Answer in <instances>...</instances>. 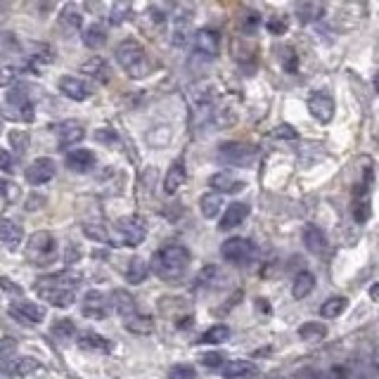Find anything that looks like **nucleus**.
<instances>
[{"label":"nucleus","mask_w":379,"mask_h":379,"mask_svg":"<svg viewBox=\"0 0 379 379\" xmlns=\"http://www.w3.org/2000/svg\"><path fill=\"white\" fill-rule=\"evenodd\" d=\"M194 31L192 29V19H190L187 12H181L176 15L174 19V29H171V43H174L176 48H185L190 41H194Z\"/></svg>","instance_id":"obj_13"},{"label":"nucleus","mask_w":379,"mask_h":379,"mask_svg":"<svg viewBox=\"0 0 379 379\" xmlns=\"http://www.w3.org/2000/svg\"><path fill=\"white\" fill-rule=\"evenodd\" d=\"M221 254L228 264L247 266L256 259V247L252 239H247V237H232V239H225V242H223Z\"/></svg>","instance_id":"obj_4"},{"label":"nucleus","mask_w":379,"mask_h":379,"mask_svg":"<svg viewBox=\"0 0 379 379\" xmlns=\"http://www.w3.org/2000/svg\"><path fill=\"white\" fill-rule=\"evenodd\" d=\"M0 379H12V375H10V372L5 370L3 365H0Z\"/></svg>","instance_id":"obj_53"},{"label":"nucleus","mask_w":379,"mask_h":379,"mask_svg":"<svg viewBox=\"0 0 379 379\" xmlns=\"http://www.w3.org/2000/svg\"><path fill=\"white\" fill-rule=\"evenodd\" d=\"M59 91L66 95L69 100H76V102H83V100L91 98V86L86 81L79 79V76H62L59 79Z\"/></svg>","instance_id":"obj_16"},{"label":"nucleus","mask_w":379,"mask_h":379,"mask_svg":"<svg viewBox=\"0 0 379 379\" xmlns=\"http://www.w3.org/2000/svg\"><path fill=\"white\" fill-rule=\"evenodd\" d=\"M83 232H86V237L95 239V242L114 244V237L109 235V228H104L102 223H86V225H83Z\"/></svg>","instance_id":"obj_35"},{"label":"nucleus","mask_w":379,"mask_h":379,"mask_svg":"<svg viewBox=\"0 0 379 379\" xmlns=\"http://www.w3.org/2000/svg\"><path fill=\"white\" fill-rule=\"evenodd\" d=\"M219 159L228 166H252L256 149L244 142H223L219 147Z\"/></svg>","instance_id":"obj_7"},{"label":"nucleus","mask_w":379,"mask_h":379,"mask_svg":"<svg viewBox=\"0 0 379 379\" xmlns=\"http://www.w3.org/2000/svg\"><path fill=\"white\" fill-rule=\"evenodd\" d=\"M10 145H12L17 152H26V149H29V133L26 131H12L10 133Z\"/></svg>","instance_id":"obj_43"},{"label":"nucleus","mask_w":379,"mask_h":379,"mask_svg":"<svg viewBox=\"0 0 379 379\" xmlns=\"http://www.w3.org/2000/svg\"><path fill=\"white\" fill-rule=\"evenodd\" d=\"M17 46H19V43H17L15 33H10V31H0V55L10 53V50H15Z\"/></svg>","instance_id":"obj_46"},{"label":"nucleus","mask_w":379,"mask_h":379,"mask_svg":"<svg viewBox=\"0 0 379 379\" xmlns=\"http://www.w3.org/2000/svg\"><path fill=\"white\" fill-rule=\"evenodd\" d=\"M111 308H114L121 317H126V320L133 315H138L136 299H133V294H128L126 289H116V292H111Z\"/></svg>","instance_id":"obj_20"},{"label":"nucleus","mask_w":379,"mask_h":379,"mask_svg":"<svg viewBox=\"0 0 379 379\" xmlns=\"http://www.w3.org/2000/svg\"><path fill=\"white\" fill-rule=\"evenodd\" d=\"M219 33H216L214 29H199L197 33H194V55L197 57L206 59V62H211V59L219 55Z\"/></svg>","instance_id":"obj_8"},{"label":"nucleus","mask_w":379,"mask_h":379,"mask_svg":"<svg viewBox=\"0 0 379 379\" xmlns=\"http://www.w3.org/2000/svg\"><path fill=\"white\" fill-rule=\"evenodd\" d=\"M325 15V5L315 3V0H304L297 5V17L301 21H317Z\"/></svg>","instance_id":"obj_31"},{"label":"nucleus","mask_w":379,"mask_h":379,"mask_svg":"<svg viewBox=\"0 0 379 379\" xmlns=\"http://www.w3.org/2000/svg\"><path fill=\"white\" fill-rule=\"evenodd\" d=\"M375 91L379 93V71H377V74H375Z\"/></svg>","instance_id":"obj_54"},{"label":"nucleus","mask_w":379,"mask_h":379,"mask_svg":"<svg viewBox=\"0 0 379 379\" xmlns=\"http://www.w3.org/2000/svg\"><path fill=\"white\" fill-rule=\"evenodd\" d=\"M344 308H346V299H344V297H332V299H327L325 304L320 306V315L327 317V320H332V317L342 315Z\"/></svg>","instance_id":"obj_38"},{"label":"nucleus","mask_w":379,"mask_h":379,"mask_svg":"<svg viewBox=\"0 0 379 379\" xmlns=\"http://www.w3.org/2000/svg\"><path fill=\"white\" fill-rule=\"evenodd\" d=\"M57 254V242L50 232H33L26 244V256L36 264H50Z\"/></svg>","instance_id":"obj_6"},{"label":"nucleus","mask_w":379,"mask_h":379,"mask_svg":"<svg viewBox=\"0 0 379 379\" xmlns=\"http://www.w3.org/2000/svg\"><path fill=\"white\" fill-rule=\"evenodd\" d=\"M81 313L86 317H93V320H102V317H107L109 313V301L104 297L102 292H88L86 297H83V304H81Z\"/></svg>","instance_id":"obj_11"},{"label":"nucleus","mask_w":379,"mask_h":379,"mask_svg":"<svg viewBox=\"0 0 379 379\" xmlns=\"http://www.w3.org/2000/svg\"><path fill=\"white\" fill-rule=\"evenodd\" d=\"M79 282H81V275L79 272H71V270L53 272V275H43L36 280L38 287H64V289H74V292H76V287H79Z\"/></svg>","instance_id":"obj_17"},{"label":"nucleus","mask_w":379,"mask_h":379,"mask_svg":"<svg viewBox=\"0 0 379 379\" xmlns=\"http://www.w3.org/2000/svg\"><path fill=\"white\" fill-rule=\"evenodd\" d=\"M53 332H55V337H59V339H69V337H74L76 334V327H74V322L71 320H57L55 322V327H53Z\"/></svg>","instance_id":"obj_44"},{"label":"nucleus","mask_w":379,"mask_h":379,"mask_svg":"<svg viewBox=\"0 0 379 379\" xmlns=\"http://www.w3.org/2000/svg\"><path fill=\"white\" fill-rule=\"evenodd\" d=\"M36 294L38 299H43L46 304L57 306V308H69L76 299L74 289H64V287H38L36 284Z\"/></svg>","instance_id":"obj_12"},{"label":"nucleus","mask_w":379,"mask_h":379,"mask_svg":"<svg viewBox=\"0 0 379 379\" xmlns=\"http://www.w3.org/2000/svg\"><path fill=\"white\" fill-rule=\"evenodd\" d=\"M3 367L12 375V379H19V377H26V375H31V372H36L38 367H41V363H38L36 358H31V355H19V358L10 360V363Z\"/></svg>","instance_id":"obj_24"},{"label":"nucleus","mask_w":379,"mask_h":379,"mask_svg":"<svg viewBox=\"0 0 379 379\" xmlns=\"http://www.w3.org/2000/svg\"><path fill=\"white\" fill-rule=\"evenodd\" d=\"M10 190V183L8 181H0V194H8Z\"/></svg>","instance_id":"obj_52"},{"label":"nucleus","mask_w":379,"mask_h":379,"mask_svg":"<svg viewBox=\"0 0 379 379\" xmlns=\"http://www.w3.org/2000/svg\"><path fill=\"white\" fill-rule=\"evenodd\" d=\"M308 111L313 114L315 121L327 124L334 116V100L327 93H313L308 98Z\"/></svg>","instance_id":"obj_14"},{"label":"nucleus","mask_w":379,"mask_h":379,"mask_svg":"<svg viewBox=\"0 0 379 379\" xmlns=\"http://www.w3.org/2000/svg\"><path fill=\"white\" fill-rule=\"evenodd\" d=\"M59 24H62L64 29H69V31L81 29V24H83L81 10L76 8V5H66V8L62 10V15H59Z\"/></svg>","instance_id":"obj_33"},{"label":"nucleus","mask_w":379,"mask_h":379,"mask_svg":"<svg viewBox=\"0 0 379 379\" xmlns=\"http://www.w3.org/2000/svg\"><path fill=\"white\" fill-rule=\"evenodd\" d=\"M199 209H202L204 219H216L223 211V197L219 192H206L202 199H199Z\"/></svg>","instance_id":"obj_30"},{"label":"nucleus","mask_w":379,"mask_h":379,"mask_svg":"<svg viewBox=\"0 0 379 379\" xmlns=\"http://www.w3.org/2000/svg\"><path fill=\"white\" fill-rule=\"evenodd\" d=\"M116 242H121L124 247H138L147 237V221L142 216H124L116 221Z\"/></svg>","instance_id":"obj_3"},{"label":"nucleus","mask_w":379,"mask_h":379,"mask_svg":"<svg viewBox=\"0 0 379 379\" xmlns=\"http://www.w3.org/2000/svg\"><path fill=\"white\" fill-rule=\"evenodd\" d=\"M81 71L86 76H93V79H100V81H107V76H109V66L102 57H91L81 66Z\"/></svg>","instance_id":"obj_32"},{"label":"nucleus","mask_w":379,"mask_h":379,"mask_svg":"<svg viewBox=\"0 0 379 379\" xmlns=\"http://www.w3.org/2000/svg\"><path fill=\"white\" fill-rule=\"evenodd\" d=\"M313 287H315V277H313V272L301 270L299 275L294 277V284H292V294H294V299H306L311 292H313Z\"/></svg>","instance_id":"obj_29"},{"label":"nucleus","mask_w":379,"mask_h":379,"mask_svg":"<svg viewBox=\"0 0 379 379\" xmlns=\"http://www.w3.org/2000/svg\"><path fill=\"white\" fill-rule=\"evenodd\" d=\"M230 339V327L228 325H214L202 334V344H223Z\"/></svg>","instance_id":"obj_37"},{"label":"nucleus","mask_w":379,"mask_h":379,"mask_svg":"<svg viewBox=\"0 0 379 379\" xmlns=\"http://www.w3.org/2000/svg\"><path fill=\"white\" fill-rule=\"evenodd\" d=\"M304 244H306V249H308L311 254H325L327 237H325V232H322L320 228L311 223V225L304 228Z\"/></svg>","instance_id":"obj_23"},{"label":"nucleus","mask_w":379,"mask_h":379,"mask_svg":"<svg viewBox=\"0 0 379 379\" xmlns=\"http://www.w3.org/2000/svg\"><path fill=\"white\" fill-rule=\"evenodd\" d=\"M128 12H131V8H128L126 3L114 5V8H111V15H109V21H111V24H121V21L126 19Z\"/></svg>","instance_id":"obj_47"},{"label":"nucleus","mask_w":379,"mask_h":379,"mask_svg":"<svg viewBox=\"0 0 379 379\" xmlns=\"http://www.w3.org/2000/svg\"><path fill=\"white\" fill-rule=\"evenodd\" d=\"M275 136H277V138H282V140H297V128L282 124V126H277V128H275Z\"/></svg>","instance_id":"obj_49"},{"label":"nucleus","mask_w":379,"mask_h":379,"mask_svg":"<svg viewBox=\"0 0 379 379\" xmlns=\"http://www.w3.org/2000/svg\"><path fill=\"white\" fill-rule=\"evenodd\" d=\"M15 355H17L15 339H10V337L0 339V365H8L10 360H15Z\"/></svg>","instance_id":"obj_41"},{"label":"nucleus","mask_w":379,"mask_h":379,"mask_svg":"<svg viewBox=\"0 0 379 379\" xmlns=\"http://www.w3.org/2000/svg\"><path fill=\"white\" fill-rule=\"evenodd\" d=\"M126 330L133 332V334H152L154 322L149 315H133L126 320Z\"/></svg>","instance_id":"obj_36"},{"label":"nucleus","mask_w":379,"mask_h":379,"mask_svg":"<svg viewBox=\"0 0 379 379\" xmlns=\"http://www.w3.org/2000/svg\"><path fill=\"white\" fill-rule=\"evenodd\" d=\"M0 116L12 121H33V104L29 102V95L21 91H12L5 100V104L0 107Z\"/></svg>","instance_id":"obj_5"},{"label":"nucleus","mask_w":379,"mask_h":379,"mask_svg":"<svg viewBox=\"0 0 379 379\" xmlns=\"http://www.w3.org/2000/svg\"><path fill=\"white\" fill-rule=\"evenodd\" d=\"M223 379H252L259 375V367L249 360H228L221 370Z\"/></svg>","instance_id":"obj_18"},{"label":"nucleus","mask_w":379,"mask_h":379,"mask_svg":"<svg viewBox=\"0 0 379 379\" xmlns=\"http://www.w3.org/2000/svg\"><path fill=\"white\" fill-rule=\"evenodd\" d=\"M81 346L83 349H93V351H109L111 344L107 342L104 337H100V334H93V332H86L81 337Z\"/></svg>","instance_id":"obj_39"},{"label":"nucleus","mask_w":379,"mask_h":379,"mask_svg":"<svg viewBox=\"0 0 379 379\" xmlns=\"http://www.w3.org/2000/svg\"><path fill=\"white\" fill-rule=\"evenodd\" d=\"M19 79V66L12 62H0V88H8Z\"/></svg>","instance_id":"obj_40"},{"label":"nucleus","mask_w":379,"mask_h":379,"mask_svg":"<svg viewBox=\"0 0 379 379\" xmlns=\"http://www.w3.org/2000/svg\"><path fill=\"white\" fill-rule=\"evenodd\" d=\"M351 379H379V370L370 363V358H358L346 367Z\"/></svg>","instance_id":"obj_27"},{"label":"nucleus","mask_w":379,"mask_h":379,"mask_svg":"<svg viewBox=\"0 0 379 379\" xmlns=\"http://www.w3.org/2000/svg\"><path fill=\"white\" fill-rule=\"evenodd\" d=\"M24 239V230L10 219H0V242L10 249H17Z\"/></svg>","instance_id":"obj_22"},{"label":"nucleus","mask_w":379,"mask_h":379,"mask_svg":"<svg viewBox=\"0 0 379 379\" xmlns=\"http://www.w3.org/2000/svg\"><path fill=\"white\" fill-rule=\"evenodd\" d=\"M209 185L211 190H216V192H239V190L244 187L242 181H237L235 176L225 174V171H221V174H214L209 178Z\"/></svg>","instance_id":"obj_26"},{"label":"nucleus","mask_w":379,"mask_h":379,"mask_svg":"<svg viewBox=\"0 0 379 379\" xmlns=\"http://www.w3.org/2000/svg\"><path fill=\"white\" fill-rule=\"evenodd\" d=\"M185 178H187L185 161H183V159H176L174 164H171V169L166 171V178H164V192H166V194H176L178 190L183 187Z\"/></svg>","instance_id":"obj_19"},{"label":"nucleus","mask_w":379,"mask_h":379,"mask_svg":"<svg viewBox=\"0 0 379 379\" xmlns=\"http://www.w3.org/2000/svg\"><path fill=\"white\" fill-rule=\"evenodd\" d=\"M299 334L304 339H308V342H313V339H322L327 334V330L322 325H315V322H308V325H304L299 330Z\"/></svg>","instance_id":"obj_42"},{"label":"nucleus","mask_w":379,"mask_h":379,"mask_svg":"<svg viewBox=\"0 0 379 379\" xmlns=\"http://www.w3.org/2000/svg\"><path fill=\"white\" fill-rule=\"evenodd\" d=\"M149 272V266L145 264L142 259H131L128 261V268H126V280L131 284H140Z\"/></svg>","instance_id":"obj_34"},{"label":"nucleus","mask_w":379,"mask_h":379,"mask_svg":"<svg viewBox=\"0 0 379 379\" xmlns=\"http://www.w3.org/2000/svg\"><path fill=\"white\" fill-rule=\"evenodd\" d=\"M187 266H190V252L183 244H166L152 259V270L157 272V277L166 282L181 280L187 272Z\"/></svg>","instance_id":"obj_1"},{"label":"nucleus","mask_w":379,"mask_h":379,"mask_svg":"<svg viewBox=\"0 0 379 379\" xmlns=\"http://www.w3.org/2000/svg\"><path fill=\"white\" fill-rule=\"evenodd\" d=\"M268 31H272V33H284V21H280V19H270V21H268Z\"/></svg>","instance_id":"obj_51"},{"label":"nucleus","mask_w":379,"mask_h":379,"mask_svg":"<svg viewBox=\"0 0 379 379\" xmlns=\"http://www.w3.org/2000/svg\"><path fill=\"white\" fill-rule=\"evenodd\" d=\"M169 379H197V372L190 365H176L169 370Z\"/></svg>","instance_id":"obj_45"},{"label":"nucleus","mask_w":379,"mask_h":379,"mask_svg":"<svg viewBox=\"0 0 379 379\" xmlns=\"http://www.w3.org/2000/svg\"><path fill=\"white\" fill-rule=\"evenodd\" d=\"M10 315L15 320H21L24 325H38V322L46 320V308L41 304H33V301H17L10 306Z\"/></svg>","instance_id":"obj_9"},{"label":"nucleus","mask_w":379,"mask_h":379,"mask_svg":"<svg viewBox=\"0 0 379 379\" xmlns=\"http://www.w3.org/2000/svg\"><path fill=\"white\" fill-rule=\"evenodd\" d=\"M249 216V206L247 204H230L225 211H223V219H221V230H232L237 228L239 223Z\"/></svg>","instance_id":"obj_25"},{"label":"nucleus","mask_w":379,"mask_h":379,"mask_svg":"<svg viewBox=\"0 0 379 379\" xmlns=\"http://www.w3.org/2000/svg\"><path fill=\"white\" fill-rule=\"evenodd\" d=\"M55 171H57L55 161L48 159V157H41V159L33 161V164H29V169L24 171V176L31 185H46V183H50L55 178Z\"/></svg>","instance_id":"obj_10"},{"label":"nucleus","mask_w":379,"mask_h":379,"mask_svg":"<svg viewBox=\"0 0 379 379\" xmlns=\"http://www.w3.org/2000/svg\"><path fill=\"white\" fill-rule=\"evenodd\" d=\"M202 363L206 367H214V370H223V355L221 353H206V355H202Z\"/></svg>","instance_id":"obj_48"},{"label":"nucleus","mask_w":379,"mask_h":379,"mask_svg":"<svg viewBox=\"0 0 379 379\" xmlns=\"http://www.w3.org/2000/svg\"><path fill=\"white\" fill-rule=\"evenodd\" d=\"M83 138H86V131L79 121H62L57 126V142L62 149H69V147H76Z\"/></svg>","instance_id":"obj_15"},{"label":"nucleus","mask_w":379,"mask_h":379,"mask_svg":"<svg viewBox=\"0 0 379 379\" xmlns=\"http://www.w3.org/2000/svg\"><path fill=\"white\" fill-rule=\"evenodd\" d=\"M12 166H15L12 152H8V149H0V171H12Z\"/></svg>","instance_id":"obj_50"},{"label":"nucleus","mask_w":379,"mask_h":379,"mask_svg":"<svg viewBox=\"0 0 379 379\" xmlns=\"http://www.w3.org/2000/svg\"><path fill=\"white\" fill-rule=\"evenodd\" d=\"M116 62H119L121 69L126 71L131 79H145L149 71V62H147V53L140 43L136 41H124L116 48Z\"/></svg>","instance_id":"obj_2"},{"label":"nucleus","mask_w":379,"mask_h":379,"mask_svg":"<svg viewBox=\"0 0 379 379\" xmlns=\"http://www.w3.org/2000/svg\"><path fill=\"white\" fill-rule=\"evenodd\" d=\"M83 43H86V48H91V50L102 48L104 43H107V29H104L100 21H95V24H91L86 31H83Z\"/></svg>","instance_id":"obj_28"},{"label":"nucleus","mask_w":379,"mask_h":379,"mask_svg":"<svg viewBox=\"0 0 379 379\" xmlns=\"http://www.w3.org/2000/svg\"><path fill=\"white\" fill-rule=\"evenodd\" d=\"M66 166L76 174H88V171L95 166V154L91 149H71L66 154Z\"/></svg>","instance_id":"obj_21"}]
</instances>
